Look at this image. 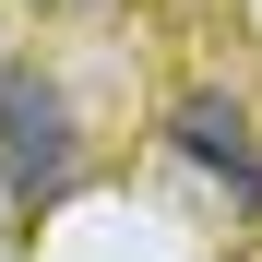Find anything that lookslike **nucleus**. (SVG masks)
Masks as SVG:
<instances>
[{
	"label": "nucleus",
	"instance_id": "nucleus-2",
	"mask_svg": "<svg viewBox=\"0 0 262 262\" xmlns=\"http://www.w3.org/2000/svg\"><path fill=\"white\" fill-rule=\"evenodd\" d=\"M179 143H191L203 167H227V179H238V191L262 203V167H250V131H238V107H227V96H191V107H179Z\"/></svg>",
	"mask_w": 262,
	"mask_h": 262
},
{
	"label": "nucleus",
	"instance_id": "nucleus-1",
	"mask_svg": "<svg viewBox=\"0 0 262 262\" xmlns=\"http://www.w3.org/2000/svg\"><path fill=\"white\" fill-rule=\"evenodd\" d=\"M83 167V131H72V96L36 60L0 72V179H12V203H60Z\"/></svg>",
	"mask_w": 262,
	"mask_h": 262
}]
</instances>
